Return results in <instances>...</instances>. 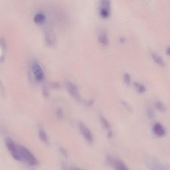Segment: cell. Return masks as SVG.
<instances>
[{"mask_svg":"<svg viewBox=\"0 0 170 170\" xmlns=\"http://www.w3.org/2000/svg\"><path fill=\"white\" fill-rule=\"evenodd\" d=\"M18 146L21 161H24L32 167L38 165V160L28 148L20 144Z\"/></svg>","mask_w":170,"mask_h":170,"instance_id":"1","label":"cell"},{"mask_svg":"<svg viewBox=\"0 0 170 170\" xmlns=\"http://www.w3.org/2000/svg\"><path fill=\"white\" fill-rule=\"evenodd\" d=\"M5 143L8 150L13 159L17 161H21L18 144L15 143L9 138H6Z\"/></svg>","mask_w":170,"mask_h":170,"instance_id":"2","label":"cell"},{"mask_svg":"<svg viewBox=\"0 0 170 170\" xmlns=\"http://www.w3.org/2000/svg\"><path fill=\"white\" fill-rule=\"evenodd\" d=\"M66 87L68 92L71 96L78 102H81V98L78 91L77 86L73 83L68 81L66 83Z\"/></svg>","mask_w":170,"mask_h":170,"instance_id":"3","label":"cell"},{"mask_svg":"<svg viewBox=\"0 0 170 170\" xmlns=\"http://www.w3.org/2000/svg\"><path fill=\"white\" fill-rule=\"evenodd\" d=\"M32 71L34 77L38 81L43 79L44 74L41 67L37 62H34L32 64Z\"/></svg>","mask_w":170,"mask_h":170,"instance_id":"4","label":"cell"},{"mask_svg":"<svg viewBox=\"0 0 170 170\" xmlns=\"http://www.w3.org/2000/svg\"><path fill=\"white\" fill-rule=\"evenodd\" d=\"M100 7V14L103 18H106L110 14V1L104 0L101 1Z\"/></svg>","mask_w":170,"mask_h":170,"instance_id":"5","label":"cell"},{"mask_svg":"<svg viewBox=\"0 0 170 170\" xmlns=\"http://www.w3.org/2000/svg\"><path fill=\"white\" fill-rule=\"evenodd\" d=\"M79 127L80 132L85 139L89 142H92L93 140V136L89 129L81 121L79 123Z\"/></svg>","mask_w":170,"mask_h":170,"instance_id":"6","label":"cell"},{"mask_svg":"<svg viewBox=\"0 0 170 170\" xmlns=\"http://www.w3.org/2000/svg\"><path fill=\"white\" fill-rule=\"evenodd\" d=\"M56 37L54 33L50 31L47 32L45 34V41L48 46H53L56 43Z\"/></svg>","mask_w":170,"mask_h":170,"instance_id":"7","label":"cell"},{"mask_svg":"<svg viewBox=\"0 0 170 170\" xmlns=\"http://www.w3.org/2000/svg\"><path fill=\"white\" fill-rule=\"evenodd\" d=\"M153 130L154 133L158 136L163 137L165 134V129L159 123H156L154 125Z\"/></svg>","mask_w":170,"mask_h":170,"instance_id":"8","label":"cell"},{"mask_svg":"<svg viewBox=\"0 0 170 170\" xmlns=\"http://www.w3.org/2000/svg\"><path fill=\"white\" fill-rule=\"evenodd\" d=\"M113 167L115 170H129L123 162L120 159L116 160Z\"/></svg>","mask_w":170,"mask_h":170,"instance_id":"9","label":"cell"},{"mask_svg":"<svg viewBox=\"0 0 170 170\" xmlns=\"http://www.w3.org/2000/svg\"><path fill=\"white\" fill-rule=\"evenodd\" d=\"M151 54L152 58L158 64L161 66H165V62L161 56L155 52H152Z\"/></svg>","mask_w":170,"mask_h":170,"instance_id":"10","label":"cell"},{"mask_svg":"<svg viewBox=\"0 0 170 170\" xmlns=\"http://www.w3.org/2000/svg\"><path fill=\"white\" fill-rule=\"evenodd\" d=\"M39 137L40 140L44 143L47 144L48 138L46 133L42 128H40L39 131Z\"/></svg>","mask_w":170,"mask_h":170,"instance_id":"11","label":"cell"},{"mask_svg":"<svg viewBox=\"0 0 170 170\" xmlns=\"http://www.w3.org/2000/svg\"><path fill=\"white\" fill-rule=\"evenodd\" d=\"M45 18V16L43 14L38 13L35 15L34 21L37 24H41L44 22Z\"/></svg>","mask_w":170,"mask_h":170,"instance_id":"12","label":"cell"},{"mask_svg":"<svg viewBox=\"0 0 170 170\" xmlns=\"http://www.w3.org/2000/svg\"><path fill=\"white\" fill-rule=\"evenodd\" d=\"M134 87L137 89L138 93H143L146 91V88L144 85H141L137 82H134L133 83Z\"/></svg>","mask_w":170,"mask_h":170,"instance_id":"13","label":"cell"},{"mask_svg":"<svg viewBox=\"0 0 170 170\" xmlns=\"http://www.w3.org/2000/svg\"><path fill=\"white\" fill-rule=\"evenodd\" d=\"M100 119L102 124V125L106 129H109L110 128L111 125L106 118H105L103 116L101 115L100 117Z\"/></svg>","mask_w":170,"mask_h":170,"instance_id":"14","label":"cell"},{"mask_svg":"<svg viewBox=\"0 0 170 170\" xmlns=\"http://www.w3.org/2000/svg\"><path fill=\"white\" fill-rule=\"evenodd\" d=\"M155 105L156 108L159 111L162 112H165V111L166 108L165 105L161 102L157 101Z\"/></svg>","mask_w":170,"mask_h":170,"instance_id":"15","label":"cell"},{"mask_svg":"<svg viewBox=\"0 0 170 170\" xmlns=\"http://www.w3.org/2000/svg\"><path fill=\"white\" fill-rule=\"evenodd\" d=\"M99 40L102 43L106 44L108 42L106 35L105 33H103L99 36Z\"/></svg>","mask_w":170,"mask_h":170,"instance_id":"16","label":"cell"},{"mask_svg":"<svg viewBox=\"0 0 170 170\" xmlns=\"http://www.w3.org/2000/svg\"><path fill=\"white\" fill-rule=\"evenodd\" d=\"M116 160L110 156H108L106 157V161L107 163L109 165L112 166L113 167L114 165Z\"/></svg>","mask_w":170,"mask_h":170,"instance_id":"17","label":"cell"},{"mask_svg":"<svg viewBox=\"0 0 170 170\" xmlns=\"http://www.w3.org/2000/svg\"><path fill=\"white\" fill-rule=\"evenodd\" d=\"M124 80L125 83L127 85H130L131 83V77L129 74L126 73L124 74Z\"/></svg>","mask_w":170,"mask_h":170,"instance_id":"18","label":"cell"},{"mask_svg":"<svg viewBox=\"0 0 170 170\" xmlns=\"http://www.w3.org/2000/svg\"><path fill=\"white\" fill-rule=\"evenodd\" d=\"M56 116L58 118L61 119L63 117V112L62 108H58L56 109Z\"/></svg>","mask_w":170,"mask_h":170,"instance_id":"19","label":"cell"},{"mask_svg":"<svg viewBox=\"0 0 170 170\" xmlns=\"http://www.w3.org/2000/svg\"><path fill=\"white\" fill-rule=\"evenodd\" d=\"M147 114L148 117L150 119H153L155 116V113L152 108H149L147 109Z\"/></svg>","mask_w":170,"mask_h":170,"instance_id":"20","label":"cell"},{"mask_svg":"<svg viewBox=\"0 0 170 170\" xmlns=\"http://www.w3.org/2000/svg\"><path fill=\"white\" fill-rule=\"evenodd\" d=\"M94 103V100L93 99H91L89 100H86L85 101V103L86 105L87 106H90L92 105Z\"/></svg>","mask_w":170,"mask_h":170,"instance_id":"21","label":"cell"},{"mask_svg":"<svg viewBox=\"0 0 170 170\" xmlns=\"http://www.w3.org/2000/svg\"><path fill=\"white\" fill-rule=\"evenodd\" d=\"M60 151L62 155H63L66 157H68V153L66 150L62 147H60Z\"/></svg>","mask_w":170,"mask_h":170,"instance_id":"22","label":"cell"},{"mask_svg":"<svg viewBox=\"0 0 170 170\" xmlns=\"http://www.w3.org/2000/svg\"><path fill=\"white\" fill-rule=\"evenodd\" d=\"M43 95H44V97H47L48 96L49 93L48 92L46 87H44L43 88Z\"/></svg>","mask_w":170,"mask_h":170,"instance_id":"23","label":"cell"},{"mask_svg":"<svg viewBox=\"0 0 170 170\" xmlns=\"http://www.w3.org/2000/svg\"><path fill=\"white\" fill-rule=\"evenodd\" d=\"M62 170H71V168H69L65 163H63L62 165Z\"/></svg>","mask_w":170,"mask_h":170,"instance_id":"24","label":"cell"},{"mask_svg":"<svg viewBox=\"0 0 170 170\" xmlns=\"http://www.w3.org/2000/svg\"><path fill=\"white\" fill-rule=\"evenodd\" d=\"M121 103L123 105H124V106H125L126 108H127L129 111H131V108H130V107L129 106V105L126 102L122 101H121Z\"/></svg>","mask_w":170,"mask_h":170,"instance_id":"25","label":"cell"},{"mask_svg":"<svg viewBox=\"0 0 170 170\" xmlns=\"http://www.w3.org/2000/svg\"><path fill=\"white\" fill-rule=\"evenodd\" d=\"M113 136V132L111 131H109L107 134V137L110 139Z\"/></svg>","mask_w":170,"mask_h":170,"instance_id":"26","label":"cell"},{"mask_svg":"<svg viewBox=\"0 0 170 170\" xmlns=\"http://www.w3.org/2000/svg\"><path fill=\"white\" fill-rule=\"evenodd\" d=\"M52 87L55 88L57 89L60 87L59 84L56 83H54L52 84Z\"/></svg>","mask_w":170,"mask_h":170,"instance_id":"27","label":"cell"},{"mask_svg":"<svg viewBox=\"0 0 170 170\" xmlns=\"http://www.w3.org/2000/svg\"><path fill=\"white\" fill-rule=\"evenodd\" d=\"M167 53V54L170 55V46L168 47L166 50Z\"/></svg>","mask_w":170,"mask_h":170,"instance_id":"28","label":"cell"},{"mask_svg":"<svg viewBox=\"0 0 170 170\" xmlns=\"http://www.w3.org/2000/svg\"><path fill=\"white\" fill-rule=\"evenodd\" d=\"M71 170H84L81 169H79V168L72 167L71 168Z\"/></svg>","mask_w":170,"mask_h":170,"instance_id":"29","label":"cell"}]
</instances>
